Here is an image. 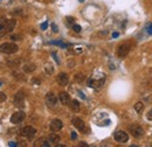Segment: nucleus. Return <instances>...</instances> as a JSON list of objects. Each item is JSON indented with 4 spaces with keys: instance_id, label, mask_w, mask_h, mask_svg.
Returning <instances> with one entry per match:
<instances>
[{
    "instance_id": "f257e3e1",
    "label": "nucleus",
    "mask_w": 152,
    "mask_h": 147,
    "mask_svg": "<svg viewBox=\"0 0 152 147\" xmlns=\"http://www.w3.org/2000/svg\"><path fill=\"white\" fill-rule=\"evenodd\" d=\"M17 26V20L15 19H10V20H5L4 22L0 23V37L5 36L7 33H11Z\"/></svg>"
},
{
    "instance_id": "f03ea898",
    "label": "nucleus",
    "mask_w": 152,
    "mask_h": 147,
    "mask_svg": "<svg viewBox=\"0 0 152 147\" xmlns=\"http://www.w3.org/2000/svg\"><path fill=\"white\" fill-rule=\"evenodd\" d=\"M18 50H19V47L13 42H6V43H2V45L0 46V51L4 54H7V55L15 54Z\"/></svg>"
},
{
    "instance_id": "7ed1b4c3",
    "label": "nucleus",
    "mask_w": 152,
    "mask_h": 147,
    "mask_svg": "<svg viewBox=\"0 0 152 147\" xmlns=\"http://www.w3.org/2000/svg\"><path fill=\"white\" fill-rule=\"evenodd\" d=\"M129 132L131 133V135L136 139L142 138L144 135V130L142 126H139L138 124H132L129 126Z\"/></svg>"
},
{
    "instance_id": "20e7f679",
    "label": "nucleus",
    "mask_w": 152,
    "mask_h": 147,
    "mask_svg": "<svg viewBox=\"0 0 152 147\" xmlns=\"http://www.w3.org/2000/svg\"><path fill=\"white\" fill-rule=\"evenodd\" d=\"M130 49H131V46H130V43H127V42L122 43V45L118 46V48H117V56L121 57V58H124V57H126L127 54L130 53Z\"/></svg>"
},
{
    "instance_id": "39448f33",
    "label": "nucleus",
    "mask_w": 152,
    "mask_h": 147,
    "mask_svg": "<svg viewBox=\"0 0 152 147\" xmlns=\"http://www.w3.org/2000/svg\"><path fill=\"white\" fill-rule=\"evenodd\" d=\"M35 134H36V129H34L33 126H26L21 130V135L29 139V140L33 139L35 137Z\"/></svg>"
},
{
    "instance_id": "423d86ee",
    "label": "nucleus",
    "mask_w": 152,
    "mask_h": 147,
    "mask_svg": "<svg viewBox=\"0 0 152 147\" xmlns=\"http://www.w3.org/2000/svg\"><path fill=\"white\" fill-rule=\"evenodd\" d=\"M25 118H26V113L23 111H18V112L13 113L11 116V122L12 124H20V122L25 120Z\"/></svg>"
},
{
    "instance_id": "0eeeda50",
    "label": "nucleus",
    "mask_w": 152,
    "mask_h": 147,
    "mask_svg": "<svg viewBox=\"0 0 152 147\" xmlns=\"http://www.w3.org/2000/svg\"><path fill=\"white\" fill-rule=\"evenodd\" d=\"M113 139H115L117 143L124 144L129 140V134H127L125 131H117V132L113 133Z\"/></svg>"
},
{
    "instance_id": "6e6552de",
    "label": "nucleus",
    "mask_w": 152,
    "mask_h": 147,
    "mask_svg": "<svg viewBox=\"0 0 152 147\" xmlns=\"http://www.w3.org/2000/svg\"><path fill=\"white\" fill-rule=\"evenodd\" d=\"M46 104L48 105V107H55L58 104V97L53 94V92H48L46 95Z\"/></svg>"
},
{
    "instance_id": "1a4fd4ad",
    "label": "nucleus",
    "mask_w": 152,
    "mask_h": 147,
    "mask_svg": "<svg viewBox=\"0 0 152 147\" xmlns=\"http://www.w3.org/2000/svg\"><path fill=\"white\" fill-rule=\"evenodd\" d=\"M25 92L22 91V90H20V91H18L17 94H15L14 96V104L19 106V107H21V106H23V102H25Z\"/></svg>"
},
{
    "instance_id": "9d476101",
    "label": "nucleus",
    "mask_w": 152,
    "mask_h": 147,
    "mask_svg": "<svg viewBox=\"0 0 152 147\" xmlns=\"http://www.w3.org/2000/svg\"><path fill=\"white\" fill-rule=\"evenodd\" d=\"M105 82V78L103 77L102 80H95V78H89L88 81V85L91 86V88L94 89H101L103 86V84H104Z\"/></svg>"
},
{
    "instance_id": "9b49d317",
    "label": "nucleus",
    "mask_w": 152,
    "mask_h": 147,
    "mask_svg": "<svg viewBox=\"0 0 152 147\" xmlns=\"http://www.w3.org/2000/svg\"><path fill=\"white\" fill-rule=\"evenodd\" d=\"M49 127H50V130L53 131V132H59V131L63 127V122L58 118L53 119V120L50 121V124H49Z\"/></svg>"
},
{
    "instance_id": "f8f14e48",
    "label": "nucleus",
    "mask_w": 152,
    "mask_h": 147,
    "mask_svg": "<svg viewBox=\"0 0 152 147\" xmlns=\"http://www.w3.org/2000/svg\"><path fill=\"white\" fill-rule=\"evenodd\" d=\"M72 124L74 125L78 131H81V132H86V130H87L86 129V124H84V121H83L81 118H73Z\"/></svg>"
},
{
    "instance_id": "ddd939ff",
    "label": "nucleus",
    "mask_w": 152,
    "mask_h": 147,
    "mask_svg": "<svg viewBox=\"0 0 152 147\" xmlns=\"http://www.w3.org/2000/svg\"><path fill=\"white\" fill-rule=\"evenodd\" d=\"M56 80H58V83L61 86H66L67 84H68L69 78H68V75H67L66 72H60L59 75H58V77H56Z\"/></svg>"
},
{
    "instance_id": "4468645a",
    "label": "nucleus",
    "mask_w": 152,
    "mask_h": 147,
    "mask_svg": "<svg viewBox=\"0 0 152 147\" xmlns=\"http://www.w3.org/2000/svg\"><path fill=\"white\" fill-rule=\"evenodd\" d=\"M59 99H60V102H61L62 105H68V104H69V102L72 100V99H70L69 94H67V92H60Z\"/></svg>"
},
{
    "instance_id": "2eb2a0df",
    "label": "nucleus",
    "mask_w": 152,
    "mask_h": 147,
    "mask_svg": "<svg viewBox=\"0 0 152 147\" xmlns=\"http://www.w3.org/2000/svg\"><path fill=\"white\" fill-rule=\"evenodd\" d=\"M34 146L35 147H49L50 144H49V141H48L46 138H39L34 143Z\"/></svg>"
},
{
    "instance_id": "dca6fc26",
    "label": "nucleus",
    "mask_w": 152,
    "mask_h": 147,
    "mask_svg": "<svg viewBox=\"0 0 152 147\" xmlns=\"http://www.w3.org/2000/svg\"><path fill=\"white\" fill-rule=\"evenodd\" d=\"M21 64V58L20 57H17V58H12L7 61V65L10 68H18L19 65Z\"/></svg>"
},
{
    "instance_id": "f3484780",
    "label": "nucleus",
    "mask_w": 152,
    "mask_h": 147,
    "mask_svg": "<svg viewBox=\"0 0 152 147\" xmlns=\"http://www.w3.org/2000/svg\"><path fill=\"white\" fill-rule=\"evenodd\" d=\"M69 107H70V110L74 111V112H78V111H80V109H81V106H80L78 100L73 99V100H70V102H69Z\"/></svg>"
},
{
    "instance_id": "a211bd4d",
    "label": "nucleus",
    "mask_w": 152,
    "mask_h": 147,
    "mask_svg": "<svg viewBox=\"0 0 152 147\" xmlns=\"http://www.w3.org/2000/svg\"><path fill=\"white\" fill-rule=\"evenodd\" d=\"M12 76H13V77H14L17 81H20V82H25V81H26L25 75H23L22 72L18 71V70H14V71L12 72Z\"/></svg>"
},
{
    "instance_id": "6ab92c4d",
    "label": "nucleus",
    "mask_w": 152,
    "mask_h": 147,
    "mask_svg": "<svg viewBox=\"0 0 152 147\" xmlns=\"http://www.w3.org/2000/svg\"><path fill=\"white\" fill-rule=\"evenodd\" d=\"M22 70H23V72H26V74L33 72L35 70V64H33V63H25V64H23V67H22Z\"/></svg>"
},
{
    "instance_id": "aec40b11",
    "label": "nucleus",
    "mask_w": 152,
    "mask_h": 147,
    "mask_svg": "<svg viewBox=\"0 0 152 147\" xmlns=\"http://www.w3.org/2000/svg\"><path fill=\"white\" fill-rule=\"evenodd\" d=\"M48 141L51 144H58L60 143V135L59 134H56V133H51V134L49 135V138H48Z\"/></svg>"
},
{
    "instance_id": "412c9836",
    "label": "nucleus",
    "mask_w": 152,
    "mask_h": 147,
    "mask_svg": "<svg viewBox=\"0 0 152 147\" xmlns=\"http://www.w3.org/2000/svg\"><path fill=\"white\" fill-rule=\"evenodd\" d=\"M134 107H135V111H136L137 113H142L143 110H144V105H143L142 102H137V103H136V104L134 105Z\"/></svg>"
},
{
    "instance_id": "4be33fe9",
    "label": "nucleus",
    "mask_w": 152,
    "mask_h": 147,
    "mask_svg": "<svg viewBox=\"0 0 152 147\" xmlns=\"http://www.w3.org/2000/svg\"><path fill=\"white\" fill-rule=\"evenodd\" d=\"M50 45H55V46H59V47H62V48H68L69 45L68 43H63L62 41H50Z\"/></svg>"
},
{
    "instance_id": "5701e85b",
    "label": "nucleus",
    "mask_w": 152,
    "mask_h": 147,
    "mask_svg": "<svg viewBox=\"0 0 152 147\" xmlns=\"http://www.w3.org/2000/svg\"><path fill=\"white\" fill-rule=\"evenodd\" d=\"M84 75H83V74L82 72H78V74H76V75H75V78H74V80H75V82H77V83H82V82L83 81H84Z\"/></svg>"
},
{
    "instance_id": "b1692460",
    "label": "nucleus",
    "mask_w": 152,
    "mask_h": 147,
    "mask_svg": "<svg viewBox=\"0 0 152 147\" xmlns=\"http://www.w3.org/2000/svg\"><path fill=\"white\" fill-rule=\"evenodd\" d=\"M11 40L12 41H21L22 40V36L20 34H13L11 35Z\"/></svg>"
},
{
    "instance_id": "393cba45",
    "label": "nucleus",
    "mask_w": 152,
    "mask_h": 147,
    "mask_svg": "<svg viewBox=\"0 0 152 147\" xmlns=\"http://www.w3.org/2000/svg\"><path fill=\"white\" fill-rule=\"evenodd\" d=\"M45 70H46V72H47L48 75H51V74L54 72V68L51 67V65H47V67L45 68Z\"/></svg>"
},
{
    "instance_id": "a878e982",
    "label": "nucleus",
    "mask_w": 152,
    "mask_h": 147,
    "mask_svg": "<svg viewBox=\"0 0 152 147\" xmlns=\"http://www.w3.org/2000/svg\"><path fill=\"white\" fill-rule=\"evenodd\" d=\"M12 14H13V15H21V14H22V9H21V8L14 9V11L12 12Z\"/></svg>"
},
{
    "instance_id": "bb28decb",
    "label": "nucleus",
    "mask_w": 152,
    "mask_h": 147,
    "mask_svg": "<svg viewBox=\"0 0 152 147\" xmlns=\"http://www.w3.org/2000/svg\"><path fill=\"white\" fill-rule=\"evenodd\" d=\"M7 99V96L4 94V92H0V103H4L5 100Z\"/></svg>"
},
{
    "instance_id": "cd10ccee",
    "label": "nucleus",
    "mask_w": 152,
    "mask_h": 147,
    "mask_svg": "<svg viewBox=\"0 0 152 147\" xmlns=\"http://www.w3.org/2000/svg\"><path fill=\"white\" fill-rule=\"evenodd\" d=\"M73 29H74L76 33H80L81 31H82V28H81L80 24H74V26H73Z\"/></svg>"
},
{
    "instance_id": "c85d7f7f",
    "label": "nucleus",
    "mask_w": 152,
    "mask_h": 147,
    "mask_svg": "<svg viewBox=\"0 0 152 147\" xmlns=\"http://www.w3.org/2000/svg\"><path fill=\"white\" fill-rule=\"evenodd\" d=\"M51 56L54 57V60H55V62L58 64H60V60H59V57H58V55H56V53L55 51H53V53H51Z\"/></svg>"
},
{
    "instance_id": "c756f323",
    "label": "nucleus",
    "mask_w": 152,
    "mask_h": 147,
    "mask_svg": "<svg viewBox=\"0 0 152 147\" xmlns=\"http://www.w3.org/2000/svg\"><path fill=\"white\" fill-rule=\"evenodd\" d=\"M32 83L35 84V85H40V84H41V81H40L39 78H33V80H32Z\"/></svg>"
},
{
    "instance_id": "7c9ffc66",
    "label": "nucleus",
    "mask_w": 152,
    "mask_h": 147,
    "mask_svg": "<svg viewBox=\"0 0 152 147\" xmlns=\"http://www.w3.org/2000/svg\"><path fill=\"white\" fill-rule=\"evenodd\" d=\"M146 118L149 119V120H152V109L150 111H149L148 113H146Z\"/></svg>"
},
{
    "instance_id": "2f4dec72",
    "label": "nucleus",
    "mask_w": 152,
    "mask_h": 147,
    "mask_svg": "<svg viewBox=\"0 0 152 147\" xmlns=\"http://www.w3.org/2000/svg\"><path fill=\"white\" fill-rule=\"evenodd\" d=\"M47 28H48V22L46 21V22H43V23L41 24V29H42V31H46Z\"/></svg>"
},
{
    "instance_id": "473e14b6",
    "label": "nucleus",
    "mask_w": 152,
    "mask_h": 147,
    "mask_svg": "<svg viewBox=\"0 0 152 147\" xmlns=\"http://www.w3.org/2000/svg\"><path fill=\"white\" fill-rule=\"evenodd\" d=\"M51 28H53V32H54V33H58V32H59L58 26H56L55 23H51Z\"/></svg>"
},
{
    "instance_id": "72a5a7b5",
    "label": "nucleus",
    "mask_w": 152,
    "mask_h": 147,
    "mask_svg": "<svg viewBox=\"0 0 152 147\" xmlns=\"http://www.w3.org/2000/svg\"><path fill=\"white\" fill-rule=\"evenodd\" d=\"M146 29H148V32L150 33V34H152V23H149L148 26H146Z\"/></svg>"
},
{
    "instance_id": "f704fd0d",
    "label": "nucleus",
    "mask_w": 152,
    "mask_h": 147,
    "mask_svg": "<svg viewBox=\"0 0 152 147\" xmlns=\"http://www.w3.org/2000/svg\"><path fill=\"white\" fill-rule=\"evenodd\" d=\"M8 146H13V147H15V146H17V143H14V141H10V143H8Z\"/></svg>"
},
{
    "instance_id": "c9c22d12",
    "label": "nucleus",
    "mask_w": 152,
    "mask_h": 147,
    "mask_svg": "<svg viewBox=\"0 0 152 147\" xmlns=\"http://www.w3.org/2000/svg\"><path fill=\"white\" fill-rule=\"evenodd\" d=\"M78 95H80V97L82 98V99H86V96H84V95H83L81 91H78Z\"/></svg>"
},
{
    "instance_id": "e433bc0d",
    "label": "nucleus",
    "mask_w": 152,
    "mask_h": 147,
    "mask_svg": "<svg viewBox=\"0 0 152 147\" xmlns=\"http://www.w3.org/2000/svg\"><path fill=\"white\" fill-rule=\"evenodd\" d=\"M76 138H77V135H76V133H75V132H72V139H74V140H75Z\"/></svg>"
},
{
    "instance_id": "4c0bfd02",
    "label": "nucleus",
    "mask_w": 152,
    "mask_h": 147,
    "mask_svg": "<svg viewBox=\"0 0 152 147\" xmlns=\"http://www.w3.org/2000/svg\"><path fill=\"white\" fill-rule=\"evenodd\" d=\"M118 33L117 32H115V33H112V37H118Z\"/></svg>"
},
{
    "instance_id": "58836bf2",
    "label": "nucleus",
    "mask_w": 152,
    "mask_h": 147,
    "mask_svg": "<svg viewBox=\"0 0 152 147\" xmlns=\"http://www.w3.org/2000/svg\"><path fill=\"white\" fill-rule=\"evenodd\" d=\"M67 20L69 21V22H73V21H74V18H69V16H68V18H67Z\"/></svg>"
},
{
    "instance_id": "ea45409f",
    "label": "nucleus",
    "mask_w": 152,
    "mask_h": 147,
    "mask_svg": "<svg viewBox=\"0 0 152 147\" xmlns=\"http://www.w3.org/2000/svg\"><path fill=\"white\" fill-rule=\"evenodd\" d=\"M80 146H84V147H88V144H86V143H81V144H80Z\"/></svg>"
},
{
    "instance_id": "a19ab883",
    "label": "nucleus",
    "mask_w": 152,
    "mask_h": 147,
    "mask_svg": "<svg viewBox=\"0 0 152 147\" xmlns=\"http://www.w3.org/2000/svg\"><path fill=\"white\" fill-rule=\"evenodd\" d=\"M4 20H5V19L2 18V16H0V23H1V22H4Z\"/></svg>"
},
{
    "instance_id": "79ce46f5",
    "label": "nucleus",
    "mask_w": 152,
    "mask_h": 147,
    "mask_svg": "<svg viewBox=\"0 0 152 147\" xmlns=\"http://www.w3.org/2000/svg\"><path fill=\"white\" fill-rule=\"evenodd\" d=\"M1 84H2V83H1V82H0V86H1Z\"/></svg>"
}]
</instances>
